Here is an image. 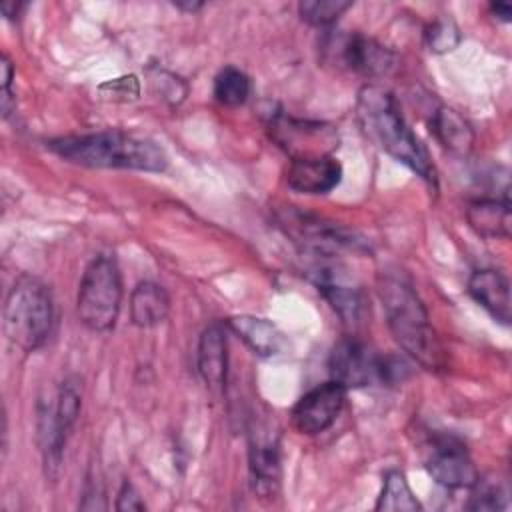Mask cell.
I'll list each match as a JSON object with an SVG mask.
<instances>
[{
  "label": "cell",
  "instance_id": "obj_20",
  "mask_svg": "<svg viewBox=\"0 0 512 512\" xmlns=\"http://www.w3.org/2000/svg\"><path fill=\"white\" fill-rule=\"evenodd\" d=\"M36 438L40 444L42 452V462L46 468L48 478H56L60 464H62V454H64V444L66 436L60 430V424L56 420L54 406L48 402L38 404V416H36Z\"/></svg>",
  "mask_w": 512,
  "mask_h": 512
},
{
  "label": "cell",
  "instance_id": "obj_15",
  "mask_svg": "<svg viewBox=\"0 0 512 512\" xmlns=\"http://www.w3.org/2000/svg\"><path fill=\"white\" fill-rule=\"evenodd\" d=\"M342 180V166L332 156L294 158L286 170V184L300 194H328Z\"/></svg>",
  "mask_w": 512,
  "mask_h": 512
},
{
  "label": "cell",
  "instance_id": "obj_18",
  "mask_svg": "<svg viewBox=\"0 0 512 512\" xmlns=\"http://www.w3.org/2000/svg\"><path fill=\"white\" fill-rule=\"evenodd\" d=\"M470 228L482 238H510V200L508 198H476L466 208Z\"/></svg>",
  "mask_w": 512,
  "mask_h": 512
},
{
  "label": "cell",
  "instance_id": "obj_2",
  "mask_svg": "<svg viewBox=\"0 0 512 512\" xmlns=\"http://www.w3.org/2000/svg\"><path fill=\"white\" fill-rule=\"evenodd\" d=\"M48 148L66 162L88 168H124L140 172H164L168 156L150 138L122 130H104L80 136H62L48 142Z\"/></svg>",
  "mask_w": 512,
  "mask_h": 512
},
{
  "label": "cell",
  "instance_id": "obj_1",
  "mask_svg": "<svg viewBox=\"0 0 512 512\" xmlns=\"http://www.w3.org/2000/svg\"><path fill=\"white\" fill-rule=\"evenodd\" d=\"M356 116L368 140L436 188V168L428 150L406 124L400 104L390 90L378 84H364L358 90Z\"/></svg>",
  "mask_w": 512,
  "mask_h": 512
},
{
  "label": "cell",
  "instance_id": "obj_29",
  "mask_svg": "<svg viewBox=\"0 0 512 512\" xmlns=\"http://www.w3.org/2000/svg\"><path fill=\"white\" fill-rule=\"evenodd\" d=\"M104 90H110L114 100H134L140 92L136 76H124V78L110 80L100 86V92H104Z\"/></svg>",
  "mask_w": 512,
  "mask_h": 512
},
{
  "label": "cell",
  "instance_id": "obj_17",
  "mask_svg": "<svg viewBox=\"0 0 512 512\" xmlns=\"http://www.w3.org/2000/svg\"><path fill=\"white\" fill-rule=\"evenodd\" d=\"M224 324L258 356L268 358L278 354L284 348V334L274 322L266 318L238 314V316H230Z\"/></svg>",
  "mask_w": 512,
  "mask_h": 512
},
{
  "label": "cell",
  "instance_id": "obj_31",
  "mask_svg": "<svg viewBox=\"0 0 512 512\" xmlns=\"http://www.w3.org/2000/svg\"><path fill=\"white\" fill-rule=\"evenodd\" d=\"M0 68H2V90H10L12 80H14V66L6 54H2Z\"/></svg>",
  "mask_w": 512,
  "mask_h": 512
},
{
  "label": "cell",
  "instance_id": "obj_33",
  "mask_svg": "<svg viewBox=\"0 0 512 512\" xmlns=\"http://www.w3.org/2000/svg\"><path fill=\"white\" fill-rule=\"evenodd\" d=\"M0 8H2V14H4L6 18H16V16L20 14V10H24V8H26V4H22V2H10V0H4Z\"/></svg>",
  "mask_w": 512,
  "mask_h": 512
},
{
  "label": "cell",
  "instance_id": "obj_6",
  "mask_svg": "<svg viewBox=\"0 0 512 512\" xmlns=\"http://www.w3.org/2000/svg\"><path fill=\"white\" fill-rule=\"evenodd\" d=\"M276 222L300 252L312 258H336L346 248H362V240L348 228L294 206L280 208Z\"/></svg>",
  "mask_w": 512,
  "mask_h": 512
},
{
  "label": "cell",
  "instance_id": "obj_4",
  "mask_svg": "<svg viewBox=\"0 0 512 512\" xmlns=\"http://www.w3.org/2000/svg\"><path fill=\"white\" fill-rule=\"evenodd\" d=\"M54 324L50 288L34 278L20 276L4 300L2 328L12 346L34 352L48 340Z\"/></svg>",
  "mask_w": 512,
  "mask_h": 512
},
{
  "label": "cell",
  "instance_id": "obj_27",
  "mask_svg": "<svg viewBox=\"0 0 512 512\" xmlns=\"http://www.w3.org/2000/svg\"><path fill=\"white\" fill-rule=\"evenodd\" d=\"M426 44L432 52L444 54L460 44V30L452 20H434L424 32Z\"/></svg>",
  "mask_w": 512,
  "mask_h": 512
},
{
  "label": "cell",
  "instance_id": "obj_21",
  "mask_svg": "<svg viewBox=\"0 0 512 512\" xmlns=\"http://www.w3.org/2000/svg\"><path fill=\"white\" fill-rule=\"evenodd\" d=\"M430 130L434 132L436 140L452 154L466 156L474 144V132L470 124L448 106H440L430 120Z\"/></svg>",
  "mask_w": 512,
  "mask_h": 512
},
{
  "label": "cell",
  "instance_id": "obj_34",
  "mask_svg": "<svg viewBox=\"0 0 512 512\" xmlns=\"http://www.w3.org/2000/svg\"><path fill=\"white\" fill-rule=\"evenodd\" d=\"M174 6L176 8H180V10H188V12H194V10H198V8H202V2H174Z\"/></svg>",
  "mask_w": 512,
  "mask_h": 512
},
{
  "label": "cell",
  "instance_id": "obj_12",
  "mask_svg": "<svg viewBox=\"0 0 512 512\" xmlns=\"http://www.w3.org/2000/svg\"><path fill=\"white\" fill-rule=\"evenodd\" d=\"M346 402V388L334 380L324 382L306 392L292 408L290 420L296 432L316 436L328 430Z\"/></svg>",
  "mask_w": 512,
  "mask_h": 512
},
{
  "label": "cell",
  "instance_id": "obj_13",
  "mask_svg": "<svg viewBox=\"0 0 512 512\" xmlns=\"http://www.w3.org/2000/svg\"><path fill=\"white\" fill-rule=\"evenodd\" d=\"M336 46L342 66L360 76L382 78L388 76L396 66V54L384 44L364 34H346L340 40H336Z\"/></svg>",
  "mask_w": 512,
  "mask_h": 512
},
{
  "label": "cell",
  "instance_id": "obj_32",
  "mask_svg": "<svg viewBox=\"0 0 512 512\" xmlns=\"http://www.w3.org/2000/svg\"><path fill=\"white\" fill-rule=\"evenodd\" d=\"M488 10H490V14H492V16H496L498 20H502V22H510V16H512V8H510V4H506V2H492V4L488 6Z\"/></svg>",
  "mask_w": 512,
  "mask_h": 512
},
{
  "label": "cell",
  "instance_id": "obj_14",
  "mask_svg": "<svg viewBox=\"0 0 512 512\" xmlns=\"http://www.w3.org/2000/svg\"><path fill=\"white\" fill-rule=\"evenodd\" d=\"M196 368L208 392H212L214 396H222L226 390L228 374V342L224 322H212L200 334Z\"/></svg>",
  "mask_w": 512,
  "mask_h": 512
},
{
  "label": "cell",
  "instance_id": "obj_28",
  "mask_svg": "<svg viewBox=\"0 0 512 512\" xmlns=\"http://www.w3.org/2000/svg\"><path fill=\"white\" fill-rule=\"evenodd\" d=\"M104 494L106 492H104V484H102L100 476H96V472H88L80 508H84V510H106L108 504H106Z\"/></svg>",
  "mask_w": 512,
  "mask_h": 512
},
{
  "label": "cell",
  "instance_id": "obj_26",
  "mask_svg": "<svg viewBox=\"0 0 512 512\" xmlns=\"http://www.w3.org/2000/svg\"><path fill=\"white\" fill-rule=\"evenodd\" d=\"M472 488H474V492L466 504L468 510L494 512V510L508 508V492L498 482L494 484V482H486V480L478 478Z\"/></svg>",
  "mask_w": 512,
  "mask_h": 512
},
{
  "label": "cell",
  "instance_id": "obj_3",
  "mask_svg": "<svg viewBox=\"0 0 512 512\" xmlns=\"http://www.w3.org/2000/svg\"><path fill=\"white\" fill-rule=\"evenodd\" d=\"M378 296L386 324L398 346L426 370L444 368V348L416 290L400 276L382 274Z\"/></svg>",
  "mask_w": 512,
  "mask_h": 512
},
{
  "label": "cell",
  "instance_id": "obj_5",
  "mask_svg": "<svg viewBox=\"0 0 512 512\" xmlns=\"http://www.w3.org/2000/svg\"><path fill=\"white\" fill-rule=\"evenodd\" d=\"M122 304V276L110 254H98L86 266L76 296L80 322L92 332L114 328Z\"/></svg>",
  "mask_w": 512,
  "mask_h": 512
},
{
  "label": "cell",
  "instance_id": "obj_9",
  "mask_svg": "<svg viewBox=\"0 0 512 512\" xmlns=\"http://www.w3.org/2000/svg\"><path fill=\"white\" fill-rule=\"evenodd\" d=\"M328 370L334 382L348 388H364L382 382V356L358 338L338 340L328 358Z\"/></svg>",
  "mask_w": 512,
  "mask_h": 512
},
{
  "label": "cell",
  "instance_id": "obj_10",
  "mask_svg": "<svg viewBox=\"0 0 512 512\" xmlns=\"http://www.w3.org/2000/svg\"><path fill=\"white\" fill-rule=\"evenodd\" d=\"M248 470L256 496L274 498L280 488V438L266 422H254L248 432Z\"/></svg>",
  "mask_w": 512,
  "mask_h": 512
},
{
  "label": "cell",
  "instance_id": "obj_30",
  "mask_svg": "<svg viewBox=\"0 0 512 512\" xmlns=\"http://www.w3.org/2000/svg\"><path fill=\"white\" fill-rule=\"evenodd\" d=\"M116 510L124 512V510H136V512H142L146 510V504L144 500L140 498L138 490L134 488L132 482L124 480L120 490H118V496H116Z\"/></svg>",
  "mask_w": 512,
  "mask_h": 512
},
{
  "label": "cell",
  "instance_id": "obj_25",
  "mask_svg": "<svg viewBox=\"0 0 512 512\" xmlns=\"http://www.w3.org/2000/svg\"><path fill=\"white\" fill-rule=\"evenodd\" d=\"M80 388L74 380H64L60 390H58V398L54 404V412H56V420L60 424L62 434L68 438V434L72 432L78 414H80Z\"/></svg>",
  "mask_w": 512,
  "mask_h": 512
},
{
  "label": "cell",
  "instance_id": "obj_11",
  "mask_svg": "<svg viewBox=\"0 0 512 512\" xmlns=\"http://www.w3.org/2000/svg\"><path fill=\"white\" fill-rule=\"evenodd\" d=\"M426 472L444 488H472L480 478L466 446L454 436H436L430 440L424 460Z\"/></svg>",
  "mask_w": 512,
  "mask_h": 512
},
{
  "label": "cell",
  "instance_id": "obj_7",
  "mask_svg": "<svg viewBox=\"0 0 512 512\" xmlns=\"http://www.w3.org/2000/svg\"><path fill=\"white\" fill-rule=\"evenodd\" d=\"M308 274L316 290L342 322L354 324L360 320L364 312V294L342 264L334 262V258H314Z\"/></svg>",
  "mask_w": 512,
  "mask_h": 512
},
{
  "label": "cell",
  "instance_id": "obj_8",
  "mask_svg": "<svg viewBox=\"0 0 512 512\" xmlns=\"http://www.w3.org/2000/svg\"><path fill=\"white\" fill-rule=\"evenodd\" d=\"M270 136L290 158H318L330 156L338 146V134L324 122L298 120L284 114L270 116Z\"/></svg>",
  "mask_w": 512,
  "mask_h": 512
},
{
  "label": "cell",
  "instance_id": "obj_16",
  "mask_svg": "<svg viewBox=\"0 0 512 512\" xmlns=\"http://www.w3.org/2000/svg\"><path fill=\"white\" fill-rule=\"evenodd\" d=\"M468 294L500 324L508 326L512 318L510 282L508 276L496 268L474 270L468 278Z\"/></svg>",
  "mask_w": 512,
  "mask_h": 512
},
{
  "label": "cell",
  "instance_id": "obj_23",
  "mask_svg": "<svg viewBox=\"0 0 512 512\" xmlns=\"http://www.w3.org/2000/svg\"><path fill=\"white\" fill-rule=\"evenodd\" d=\"M250 78L236 66H224L214 78V98L222 106H242L250 96Z\"/></svg>",
  "mask_w": 512,
  "mask_h": 512
},
{
  "label": "cell",
  "instance_id": "obj_22",
  "mask_svg": "<svg viewBox=\"0 0 512 512\" xmlns=\"http://www.w3.org/2000/svg\"><path fill=\"white\" fill-rule=\"evenodd\" d=\"M378 512H418L422 504L416 500L404 472L388 470L384 474V486L374 506Z\"/></svg>",
  "mask_w": 512,
  "mask_h": 512
},
{
  "label": "cell",
  "instance_id": "obj_24",
  "mask_svg": "<svg viewBox=\"0 0 512 512\" xmlns=\"http://www.w3.org/2000/svg\"><path fill=\"white\" fill-rule=\"evenodd\" d=\"M352 2L346 0H304L298 4L300 18L316 28H328L332 26L348 8Z\"/></svg>",
  "mask_w": 512,
  "mask_h": 512
},
{
  "label": "cell",
  "instance_id": "obj_19",
  "mask_svg": "<svg viewBox=\"0 0 512 512\" xmlns=\"http://www.w3.org/2000/svg\"><path fill=\"white\" fill-rule=\"evenodd\" d=\"M170 312L168 292L150 280L140 282L130 294V320L138 328H152L166 320Z\"/></svg>",
  "mask_w": 512,
  "mask_h": 512
}]
</instances>
